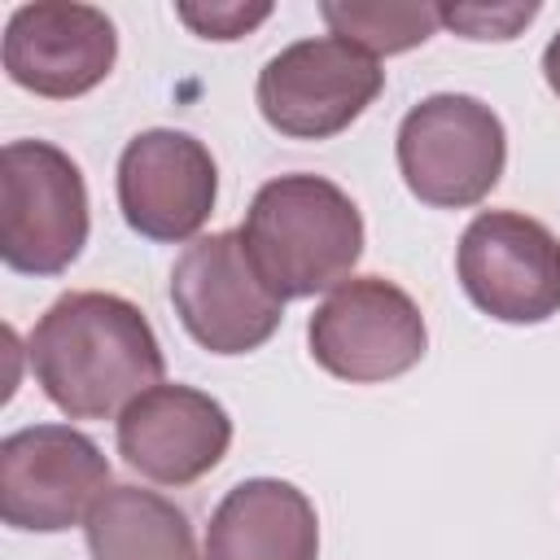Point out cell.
Instances as JSON below:
<instances>
[{"label":"cell","instance_id":"6da1fadb","mask_svg":"<svg viewBox=\"0 0 560 560\" xmlns=\"http://www.w3.org/2000/svg\"><path fill=\"white\" fill-rule=\"evenodd\" d=\"M31 372L70 420L122 416L131 398L162 385L166 359L144 311L118 293H61L31 328Z\"/></svg>","mask_w":560,"mask_h":560},{"label":"cell","instance_id":"7a4b0ae2","mask_svg":"<svg viewBox=\"0 0 560 560\" xmlns=\"http://www.w3.org/2000/svg\"><path fill=\"white\" fill-rule=\"evenodd\" d=\"M241 241L280 302L315 298L350 280L363 254V214L332 179L293 171L254 192Z\"/></svg>","mask_w":560,"mask_h":560},{"label":"cell","instance_id":"3957f363","mask_svg":"<svg viewBox=\"0 0 560 560\" xmlns=\"http://www.w3.org/2000/svg\"><path fill=\"white\" fill-rule=\"evenodd\" d=\"M88 245V184L48 140H9L0 153V258L22 276H61Z\"/></svg>","mask_w":560,"mask_h":560},{"label":"cell","instance_id":"277c9868","mask_svg":"<svg viewBox=\"0 0 560 560\" xmlns=\"http://www.w3.org/2000/svg\"><path fill=\"white\" fill-rule=\"evenodd\" d=\"M398 171L411 197L438 210H464L490 197L508 162L499 114L464 92H438L398 122Z\"/></svg>","mask_w":560,"mask_h":560},{"label":"cell","instance_id":"5b68a950","mask_svg":"<svg viewBox=\"0 0 560 560\" xmlns=\"http://www.w3.org/2000/svg\"><path fill=\"white\" fill-rule=\"evenodd\" d=\"M311 359L350 385H381L411 372L429 350V328L407 289L385 276H350L306 324Z\"/></svg>","mask_w":560,"mask_h":560},{"label":"cell","instance_id":"8992f818","mask_svg":"<svg viewBox=\"0 0 560 560\" xmlns=\"http://www.w3.org/2000/svg\"><path fill=\"white\" fill-rule=\"evenodd\" d=\"M385 88V70L337 35H311L280 48L258 70V114L289 140H328L346 131Z\"/></svg>","mask_w":560,"mask_h":560},{"label":"cell","instance_id":"52a82bcc","mask_svg":"<svg viewBox=\"0 0 560 560\" xmlns=\"http://www.w3.org/2000/svg\"><path fill=\"white\" fill-rule=\"evenodd\" d=\"M171 302L188 337L210 354H249L284 319V302L258 276L241 232L197 236L171 267Z\"/></svg>","mask_w":560,"mask_h":560},{"label":"cell","instance_id":"ba28073f","mask_svg":"<svg viewBox=\"0 0 560 560\" xmlns=\"http://www.w3.org/2000/svg\"><path fill=\"white\" fill-rule=\"evenodd\" d=\"M468 302L499 324L560 315V236L521 210H481L455 249Z\"/></svg>","mask_w":560,"mask_h":560},{"label":"cell","instance_id":"9c48e42d","mask_svg":"<svg viewBox=\"0 0 560 560\" xmlns=\"http://www.w3.org/2000/svg\"><path fill=\"white\" fill-rule=\"evenodd\" d=\"M109 490V459L70 424H31L0 442V516L9 529L61 534Z\"/></svg>","mask_w":560,"mask_h":560},{"label":"cell","instance_id":"30bf717a","mask_svg":"<svg viewBox=\"0 0 560 560\" xmlns=\"http://www.w3.org/2000/svg\"><path fill=\"white\" fill-rule=\"evenodd\" d=\"M219 197L210 149L175 127H149L118 158V210L144 241L179 245L206 228Z\"/></svg>","mask_w":560,"mask_h":560},{"label":"cell","instance_id":"8fae6325","mask_svg":"<svg viewBox=\"0 0 560 560\" xmlns=\"http://www.w3.org/2000/svg\"><path fill=\"white\" fill-rule=\"evenodd\" d=\"M0 57L18 88L48 101H74L105 83L118 57V35L96 4L35 0L9 13Z\"/></svg>","mask_w":560,"mask_h":560},{"label":"cell","instance_id":"7c38bea8","mask_svg":"<svg viewBox=\"0 0 560 560\" xmlns=\"http://www.w3.org/2000/svg\"><path fill=\"white\" fill-rule=\"evenodd\" d=\"M232 446V416L192 385H153L118 416V455L158 486L206 477Z\"/></svg>","mask_w":560,"mask_h":560},{"label":"cell","instance_id":"4fadbf2b","mask_svg":"<svg viewBox=\"0 0 560 560\" xmlns=\"http://www.w3.org/2000/svg\"><path fill=\"white\" fill-rule=\"evenodd\" d=\"M206 560H319L315 503L280 477L236 481L206 525Z\"/></svg>","mask_w":560,"mask_h":560},{"label":"cell","instance_id":"5bb4252c","mask_svg":"<svg viewBox=\"0 0 560 560\" xmlns=\"http://www.w3.org/2000/svg\"><path fill=\"white\" fill-rule=\"evenodd\" d=\"M92 560H197L192 521L158 490L109 486L83 521Z\"/></svg>","mask_w":560,"mask_h":560},{"label":"cell","instance_id":"9a60e30c","mask_svg":"<svg viewBox=\"0 0 560 560\" xmlns=\"http://www.w3.org/2000/svg\"><path fill=\"white\" fill-rule=\"evenodd\" d=\"M319 18L337 39L363 48L368 57L407 52L424 44L442 22L438 4H420V0H346V4L328 0L319 4Z\"/></svg>","mask_w":560,"mask_h":560},{"label":"cell","instance_id":"2e32d148","mask_svg":"<svg viewBox=\"0 0 560 560\" xmlns=\"http://www.w3.org/2000/svg\"><path fill=\"white\" fill-rule=\"evenodd\" d=\"M175 13L201 39H241L258 22L271 18V4L267 0H254V4L249 0L245 4L241 0H210V4H175Z\"/></svg>","mask_w":560,"mask_h":560},{"label":"cell","instance_id":"e0dca14e","mask_svg":"<svg viewBox=\"0 0 560 560\" xmlns=\"http://www.w3.org/2000/svg\"><path fill=\"white\" fill-rule=\"evenodd\" d=\"M438 18L464 39H512L538 18V4H446Z\"/></svg>","mask_w":560,"mask_h":560},{"label":"cell","instance_id":"ac0fdd59","mask_svg":"<svg viewBox=\"0 0 560 560\" xmlns=\"http://www.w3.org/2000/svg\"><path fill=\"white\" fill-rule=\"evenodd\" d=\"M542 79H547V88L560 96V31L547 39V48H542Z\"/></svg>","mask_w":560,"mask_h":560}]
</instances>
